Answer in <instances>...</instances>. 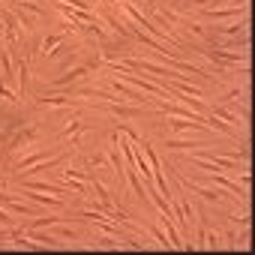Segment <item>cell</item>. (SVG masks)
I'll use <instances>...</instances> for the list:
<instances>
[{
  "mask_svg": "<svg viewBox=\"0 0 255 255\" xmlns=\"http://www.w3.org/2000/svg\"><path fill=\"white\" fill-rule=\"evenodd\" d=\"M63 39H66V33H51V36H45V42H42V51H45V54H51V48H57Z\"/></svg>",
  "mask_w": 255,
  "mask_h": 255,
  "instance_id": "19",
  "label": "cell"
},
{
  "mask_svg": "<svg viewBox=\"0 0 255 255\" xmlns=\"http://www.w3.org/2000/svg\"><path fill=\"white\" fill-rule=\"evenodd\" d=\"M156 219H159V225H162V231L168 234V240H171V249H183V237L177 234V228H174V222H171V216H165V213H159Z\"/></svg>",
  "mask_w": 255,
  "mask_h": 255,
  "instance_id": "7",
  "label": "cell"
},
{
  "mask_svg": "<svg viewBox=\"0 0 255 255\" xmlns=\"http://www.w3.org/2000/svg\"><path fill=\"white\" fill-rule=\"evenodd\" d=\"M39 105H51V108H72L75 105V96H42L39 99Z\"/></svg>",
  "mask_w": 255,
  "mask_h": 255,
  "instance_id": "13",
  "label": "cell"
},
{
  "mask_svg": "<svg viewBox=\"0 0 255 255\" xmlns=\"http://www.w3.org/2000/svg\"><path fill=\"white\" fill-rule=\"evenodd\" d=\"M192 147H207L204 141H180V138H168V150H192Z\"/></svg>",
  "mask_w": 255,
  "mask_h": 255,
  "instance_id": "18",
  "label": "cell"
},
{
  "mask_svg": "<svg viewBox=\"0 0 255 255\" xmlns=\"http://www.w3.org/2000/svg\"><path fill=\"white\" fill-rule=\"evenodd\" d=\"M36 135H39V129H36V126H27V129H18V135H15V138H12V141L3 147V150H6V153H12V150H18L24 141H33Z\"/></svg>",
  "mask_w": 255,
  "mask_h": 255,
  "instance_id": "9",
  "label": "cell"
},
{
  "mask_svg": "<svg viewBox=\"0 0 255 255\" xmlns=\"http://www.w3.org/2000/svg\"><path fill=\"white\" fill-rule=\"evenodd\" d=\"M27 81H30V60H21V66H18V93H27Z\"/></svg>",
  "mask_w": 255,
  "mask_h": 255,
  "instance_id": "17",
  "label": "cell"
},
{
  "mask_svg": "<svg viewBox=\"0 0 255 255\" xmlns=\"http://www.w3.org/2000/svg\"><path fill=\"white\" fill-rule=\"evenodd\" d=\"M210 114H213V117H219V120H225L228 126H234V129H243V120H240V117H237L234 111H228V108H222V105H216V108H213Z\"/></svg>",
  "mask_w": 255,
  "mask_h": 255,
  "instance_id": "12",
  "label": "cell"
},
{
  "mask_svg": "<svg viewBox=\"0 0 255 255\" xmlns=\"http://www.w3.org/2000/svg\"><path fill=\"white\" fill-rule=\"evenodd\" d=\"M57 234L66 237V240H75V231H72V228H57Z\"/></svg>",
  "mask_w": 255,
  "mask_h": 255,
  "instance_id": "22",
  "label": "cell"
},
{
  "mask_svg": "<svg viewBox=\"0 0 255 255\" xmlns=\"http://www.w3.org/2000/svg\"><path fill=\"white\" fill-rule=\"evenodd\" d=\"M18 198H24V201H39V204L54 207V210H63V207H66V198H57V195H54V198H45V195H36V189H27V186L18 192Z\"/></svg>",
  "mask_w": 255,
  "mask_h": 255,
  "instance_id": "5",
  "label": "cell"
},
{
  "mask_svg": "<svg viewBox=\"0 0 255 255\" xmlns=\"http://www.w3.org/2000/svg\"><path fill=\"white\" fill-rule=\"evenodd\" d=\"M27 189H36V192H51V195H57V198H63V195H69L63 186H57V183H36V180H27V177H18Z\"/></svg>",
  "mask_w": 255,
  "mask_h": 255,
  "instance_id": "8",
  "label": "cell"
},
{
  "mask_svg": "<svg viewBox=\"0 0 255 255\" xmlns=\"http://www.w3.org/2000/svg\"><path fill=\"white\" fill-rule=\"evenodd\" d=\"M108 159L117 177H123V162H120V132H111V147H108Z\"/></svg>",
  "mask_w": 255,
  "mask_h": 255,
  "instance_id": "6",
  "label": "cell"
},
{
  "mask_svg": "<svg viewBox=\"0 0 255 255\" xmlns=\"http://www.w3.org/2000/svg\"><path fill=\"white\" fill-rule=\"evenodd\" d=\"M243 30H246V15H243V18H234L231 24L216 27V33H219V36H228V33H243Z\"/></svg>",
  "mask_w": 255,
  "mask_h": 255,
  "instance_id": "15",
  "label": "cell"
},
{
  "mask_svg": "<svg viewBox=\"0 0 255 255\" xmlns=\"http://www.w3.org/2000/svg\"><path fill=\"white\" fill-rule=\"evenodd\" d=\"M108 87H111V93H117V96H120V102H135V105L150 102L141 90H135V87H129V84H123L120 78H111V81H108Z\"/></svg>",
  "mask_w": 255,
  "mask_h": 255,
  "instance_id": "1",
  "label": "cell"
},
{
  "mask_svg": "<svg viewBox=\"0 0 255 255\" xmlns=\"http://www.w3.org/2000/svg\"><path fill=\"white\" fill-rule=\"evenodd\" d=\"M201 15L204 18H213V21H234V18H243L246 15V3L243 6H204Z\"/></svg>",
  "mask_w": 255,
  "mask_h": 255,
  "instance_id": "2",
  "label": "cell"
},
{
  "mask_svg": "<svg viewBox=\"0 0 255 255\" xmlns=\"http://www.w3.org/2000/svg\"><path fill=\"white\" fill-rule=\"evenodd\" d=\"M111 114L114 117H138L141 114V108H132V105H120V102H111Z\"/></svg>",
  "mask_w": 255,
  "mask_h": 255,
  "instance_id": "16",
  "label": "cell"
},
{
  "mask_svg": "<svg viewBox=\"0 0 255 255\" xmlns=\"http://www.w3.org/2000/svg\"><path fill=\"white\" fill-rule=\"evenodd\" d=\"M27 237H33L39 246H60V240H57L54 234H42L39 228H27Z\"/></svg>",
  "mask_w": 255,
  "mask_h": 255,
  "instance_id": "14",
  "label": "cell"
},
{
  "mask_svg": "<svg viewBox=\"0 0 255 255\" xmlns=\"http://www.w3.org/2000/svg\"><path fill=\"white\" fill-rule=\"evenodd\" d=\"M87 72H90L87 66H75V69H66V72H63L60 78H54V81H51V87H66V84H72V81H78V78H84Z\"/></svg>",
  "mask_w": 255,
  "mask_h": 255,
  "instance_id": "10",
  "label": "cell"
},
{
  "mask_svg": "<svg viewBox=\"0 0 255 255\" xmlns=\"http://www.w3.org/2000/svg\"><path fill=\"white\" fill-rule=\"evenodd\" d=\"M54 156V147H48V150H36V153H30V156H24L21 162H15V171H24V168H30V165H36V162H42V159H51Z\"/></svg>",
  "mask_w": 255,
  "mask_h": 255,
  "instance_id": "11",
  "label": "cell"
},
{
  "mask_svg": "<svg viewBox=\"0 0 255 255\" xmlns=\"http://www.w3.org/2000/svg\"><path fill=\"white\" fill-rule=\"evenodd\" d=\"M204 246H207V249H219V234L204 231Z\"/></svg>",
  "mask_w": 255,
  "mask_h": 255,
  "instance_id": "21",
  "label": "cell"
},
{
  "mask_svg": "<svg viewBox=\"0 0 255 255\" xmlns=\"http://www.w3.org/2000/svg\"><path fill=\"white\" fill-rule=\"evenodd\" d=\"M207 60H213V63H240V66H246L249 63V54L243 51V54H234V51H225V48H219V51H210V48H198Z\"/></svg>",
  "mask_w": 255,
  "mask_h": 255,
  "instance_id": "4",
  "label": "cell"
},
{
  "mask_svg": "<svg viewBox=\"0 0 255 255\" xmlns=\"http://www.w3.org/2000/svg\"><path fill=\"white\" fill-rule=\"evenodd\" d=\"M183 189H189V192H195V195H201L204 201H210V204H219L225 195H228V189H222V186H216V189H207V186H198V183H192V180H186V177H180L177 180Z\"/></svg>",
  "mask_w": 255,
  "mask_h": 255,
  "instance_id": "3",
  "label": "cell"
},
{
  "mask_svg": "<svg viewBox=\"0 0 255 255\" xmlns=\"http://www.w3.org/2000/svg\"><path fill=\"white\" fill-rule=\"evenodd\" d=\"M84 129H87V126H84V123H78V120H75V123H69V126H66V129H63V132H60V135H63V138H69V135H78V132H84Z\"/></svg>",
  "mask_w": 255,
  "mask_h": 255,
  "instance_id": "20",
  "label": "cell"
}]
</instances>
